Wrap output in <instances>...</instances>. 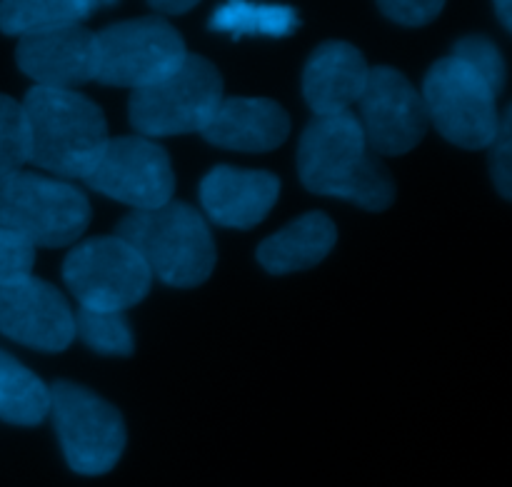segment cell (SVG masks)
<instances>
[{
    "label": "cell",
    "instance_id": "44dd1931",
    "mask_svg": "<svg viewBox=\"0 0 512 487\" xmlns=\"http://www.w3.org/2000/svg\"><path fill=\"white\" fill-rule=\"evenodd\" d=\"M75 335L83 338L88 348L105 355L133 353V333L123 313H100L80 308L75 313Z\"/></svg>",
    "mask_w": 512,
    "mask_h": 487
},
{
    "label": "cell",
    "instance_id": "83f0119b",
    "mask_svg": "<svg viewBox=\"0 0 512 487\" xmlns=\"http://www.w3.org/2000/svg\"><path fill=\"white\" fill-rule=\"evenodd\" d=\"M495 10H498V13H500V20H503V25H505V28H508L510 30V3H498V5H495Z\"/></svg>",
    "mask_w": 512,
    "mask_h": 487
},
{
    "label": "cell",
    "instance_id": "5b68a950",
    "mask_svg": "<svg viewBox=\"0 0 512 487\" xmlns=\"http://www.w3.org/2000/svg\"><path fill=\"white\" fill-rule=\"evenodd\" d=\"M88 223V198L65 180L20 170L0 183V228L13 230L33 248L75 243Z\"/></svg>",
    "mask_w": 512,
    "mask_h": 487
},
{
    "label": "cell",
    "instance_id": "ba28073f",
    "mask_svg": "<svg viewBox=\"0 0 512 487\" xmlns=\"http://www.w3.org/2000/svg\"><path fill=\"white\" fill-rule=\"evenodd\" d=\"M63 278L80 308L125 313L148 295L153 275L118 235L78 245L63 263Z\"/></svg>",
    "mask_w": 512,
    "mask_h": 487
},
{
    "label": "cell",
    "instance_id": "8fae6325",
    "mask_svg": "<svg viewBox=\"0 0 512 487\" xmlns=\"http://www.w3.org/2000/svg\"><path fill=\"white\" fill-rule=\"evenodd\" d=\"M365 143L380 155H405L425 138L428 113L423 95L393 68H370L368 83L358 100Z\"/></svg>",
    "mask_w": 512,
    "mask_h": 487
},
{
    "label": "cell",
    "instance_id": "3957f363",
    "mask_svg": "<svg viewBox=\"0 0 512 487\" xmlns=\"http://www.w3.org/2000/svg\"><path fill=\"white\" fill-rule=\"evenodd\" d=\"M123 238L173 288H195L213 275L215 243L203 215L185 203L170 200L155 210H133L120 223Z\"/></svg>",
    "mask_w": 512,
    "mask_h": 487
},
{
    "label": "cell",
    "instance_id": "ac0fdd59",
    "mask_svg": "<svg viewBox=\"0 0 512 487\" xmlns=\"http://www.w3.org/2000/svg\"><path fill=\"white\" fill-rule=\"evenodd\" d=\"M50 415V388L0 350V420L13 425H38Z\"/></svg>",
    "mask_w": 512,
    "mask_h": 487
},
{
    "label": "cell",
    "instance_id": "9a60e30c",
    "mask_svg": "<svg viewBox=\"0 0 512 487\" xmlns=\"http://www.w3.org/2000/svg\"><path fill=\"white\" fill-rule=\"evenodd\" d=\"M368 60L355 45L328 40L310 55L303 73V95L315 115L350 113L368 83Z\"/></svg>",
    "mask_w": 512,
    "mask_h": 487
},
{
    "label": "cell",
    "instance_id": "2e32d148",
    "mask_svg": "<svg viewBox=\"0 0 512 487\" xmlns=\"http://www.w3.org/2000/svg\"><path fill=\"white\" fill-rule=\"evenodd\" d=\"M290 118L270 98H223L218 113L203 130L208 143L240 153H265L288 140Z\"/></svg>",
    "mask_w": 512,
    "mask_h": 487
},
{
    "label": "cell",
    "instance_id": "7a4b0ae2",
    "mask_svg": "<svg viewBox=\"0 0 512 487\" xmlns=\"http://www.w3.org/2000/svg\"><path fill=\"white\" fill-rule=\"evenodd\" d=\"M28 163L63 178H88L108 145V123L98 105L75 90H28Z\"/></svg>",
    "mask_w": 512,
    "mask_h": 487
},
{
    "label": "cell",
    "instance_id": "cb8c5ba5",
    "mask_svg": "<svg viewBox=\"0 0 512 487\" xmlns=\"http://www.w3.org/2000/svg\"><path fill=\"white\" fill-rule=\"evenodd\" d=\"M35 248L13 230L0 228V285L15 283L33 273Z\"/></svg>",
    "mask_w": 512,
    "mask_h": 487
},
{
    "label": "cell",
    "instance_id": "30bf717a",
    "mask_svg": "<svg viewBox=\"0 0 512 487\" xmlns=\"http://www.w3.org/2000/svg\"><path fill=\"white\" fill-rule=\"evenodd\" d=\"M88 185L133 210L163 208L173 200L175 175L168 153L140 135L110 138L88 173Z\"/></svg>",
    "mask_w": 512,
    "mask_h": 487
},
{
    "label": "cell",
    "instance_id": "e0dca14e",
    "mask_svg": "<svg viewBox=\"0 0 512 487\" xmlns=\"http://www.w3.org/2000/svg\"><path fill=\"white\" fill-rule=\"evenodd\" d=\"M338 240L335 223L325 213H305L258 248V260L268 273L285 275L315 268Z\"/></svg>",
    "mask_w": 512,
    "mask_h": 487
},
{
    "label": "cell",
    "instance_id": "7402d4cb",
    "mask_svg": "<svg viewBox=\"0 0 512 487\" xmlns=\"http://www.w3.org/2000/svg\"><path fill=\"white\" fill-rule=\"evenodd\" d=\"M28 163V125L23 105L10 95H0V183L20 173Z\"/></svg>",
    "mask_w": 512,
    "mask_h": 487
},
{
    "label": "cell",
    "instance_id": "7c38bea8",
    "mask_svg": "<svg viewBox=\"0 0 512 487\" xmlns=\"http://www.w3.org/2000/svg\"><path fill=\"white\" fill-rule=\"evenodd\" d=\"M0 333L25 348L60 353L75 338V315L58 288L28 275L0 285Z\"/></svg>",
    "mask_w": 512,
    "mask_h": 487
},
{
    "label": "cell",
    "instance_id": "52a82bcc",
    "mask_svg": "<svg viewBox=\"0 0 512 487\" xmlns=\"http://www.w3.org/2000/svg\"><path fill=\"white\" fill-rule=\"evenodd\" d=\"M423 103L428 123L450 143L468 150H483L495 143L500 133L498 95L465 63L448 55L438 60L425 75Z\"/></svg>",
    "mask_w": 512,
    "mask_h": 487
},
{
    "label": "cell",
    "instance_id": "9c48e42d",
    "mask_svg": "<svg viewBox=\"0 0 512 487\" xmlns=\"http://www.w3.org/2000/svg\"><path fill=\"white\" fill-rule=\"evenodd\" d=\"M55 433L70 468L80 475H103L125 450V423L118 410L93 390L73 383L50 388Z\"/></svg>",
    "mask_w": 512,
    "mask_h": 487
},
{
    "label": "cell",
    "instance_id": "603a6c76",
    "mask_svg": "<svg viewBox=\"0 0 512 487\" xmlns=\"http://www.w3.org/2000/svg\"><path fill=\"white\" fill-rule=\"evenodd\" d=\"M453 58H458L460 63L468 65L478 78H483L485 83L493 88L495 95L503 93L505 60L493 40H488L485 35H465V38L458 40V45H455Z\"/></svg>",
    "mask_w": 512,
    "mask_h": 487
},
{
    "label": "cell",
    "instance_id": "4fadbf2b",
    "mask_svg": "<svg viewBox=\"0 0 512 487\" xmlns=\"http://www.w3.org/2000/svg\"><path fill=\"white\" fill-rule=\"evenodd\" d=\"M18 68L38 88L73 90L95 80V33L83 25L48 30L20 38L15 50Z\"/></svg>",
    "mask_w": 512,
    "mask_h": 487
},
{
    "label": "cell",
    "instance_id": "5bb4252c",
    "mask_svg": "<svg viewBox=\"0 0 512 487\" xmlns=\"http://www.w3.org/2000/svg\"><path fill=\"white\" fill-rule=\"evenodd\" d=\"M280 195V180L265 170L230 165L210 170L200 183V200L210 218L223 228L248 230L263 223Z\"/></svg>",
    "mask_w": 512,
    "mask_h": 487
},
{
    "label": "cell",
    "instance_id": "484cf974",
    "mask_svg": "<svg viewBox=\"0 0 512 487\" xmlns=\"http://www.w3.org/2000/svg\"><path fill=\"white\" fill-rule=\"evenodd\" d=\"M380 10L395 23L418 28V25L433 23L443 10V3H420V0H415V3H380Z\"/></svg>",
    "mask_w": 512,
    "mask_h": 487
},
{
    "label": "cell",
    "instance_id": "d6986e66",
    "mask_svg": "<svg viewBox=\"0 0 512 487\" xmlns=\"http://www.w3.org/2000/svg\"><path fill=\"white\" fill-rule=\"evenodd\" d=\"M98 8L85 0H10L0 3V30L5 35H35L80 25Z\"/></svg>",
    "mask_w": 512,
    "mask_h": 487
},
{
    "label": "cell",
    "instance_id": "ffe728a7",
    "mask_svg": "<svg viewBox=\"0 0 512 487\" xmlns=\"http://www.w3.org/2000/svg\"><path fill=\"white\" fill-rule=\"evenodd\" d=\"M210 28L230 33L233 38H243V35L285 38L298 28V13L288 5L225 3L223 8L215 10Z\"/></svg>",
    "mask_w": 512,
    "mask_h": 487
},
{
    "label": "cell",
    "instance_id": "277c9868",
    "mask_svg": "<svg viewBox=\"0 0 512 487\" xmlns=\"http://www.w3.org/2000/svg\"><path fill=\"white\" fill-rule=\"evenodd\" d=\"M223 103V78L203 55H190L175 73L148 88L133 90L130 125L140 138L203 133Z\"/></svg>",
    "mask_w": 512,
    "mask_h": 487
},
{
    "label": "cell",
    "instance_id": "6da1fadb",
    "mask_svg": "<svg viewBox=\"0 0 512 487\" xmlns=\"http://www.w3.org/2000/svg\"><path fill=\"white\" fill-rule=\"evenodd\" d=\"M298 173L308 190L350 200L365 210H385L395 200V183L385 165L370 155L353 113L315 115L298 145Z\"/></svg>",
    "mask_w": 512,
    "mask_h": 487
},
{
    "label": "cell",
    "instance_id": "8992f818",
    "mask_svg": "<svg viewBox=\"0 0 512 487\" xmlns=\"http://www.w3.org/2000/svg\"><path fill=\"white\" fill-rule=\"evenodd\" d=\"M188 58L185 40L165 18H135L95 33V80L120 88H148Z\"/></svg>",
    "mask_w": 512,
    "mask_h": 487
},
{
    "label": "cell",
    "instance_id": "4316f807",
    "mask_svg": "<svg viewBox=\"0 0 512 487\" xmlns=\"http://www.w3.org/2000/svg\"><path fill=\"white\" fill-rule=\"evenodd\" d=\"M190 8H195V3H153V10H163V13H185Z\"/></svg>",
    "mask_w": 512,
    "mask_h": 487
},
{
    "label": "cell",
    "instance_id": "d4e9b609",
    "mask_svg": "<svg viewBox=\"0 0 512 487\" xmlns=\"http://www.w3.org/2000/svg\"><path fill=\"white\" fill-rule=\"evenodd\" d=\"M510 113L503 115V123H500V133L493 143V178L498 185L500 195L510 198L512 193V165H510Z\"/></svg>",
    "mask_w": 512,
    "mask_h": 487
}]
</instances>
